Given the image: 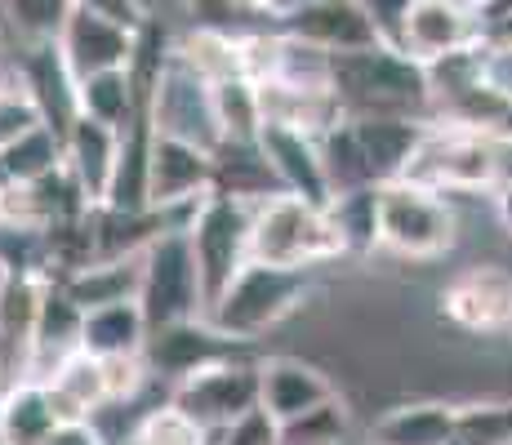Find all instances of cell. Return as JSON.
<instances>
[{
  "mask_svg": "<svg viewBox=\"0 0 512 445\" xmlns=\"http://www.w3.org/2000/svg\"><path fill=\"white\" fill-rule=\"evenodd\" d=\"M330 89L343 116H392V121H432L428 67L397 45H370L330 58Z\"/></svg>",
  "mask_w": 512,
  "mask_h": 445,
  "instance_id": "obj_1",
  "label": "cell"
},
{
  "mask_svg": "<svg viewBox=\"0 0 512 445\" xmlns=\"http://www.w3.org/2000/svg\"><path fill=\"white\" fill-rule=\"evenodd\" d=\"M508 178L512 156L504 134L432 121L397 183H419L446 196H495Z\"/></svg>",
  "mask_w": 512,
  "mask_h": 445,
  "instance_id": "obj_2",
  "label": "cell"
},
{
  "mask_svg": "<svg viewBox=\"0 0 512 445\" xmlns=\"http://www.w3.org/2000/svg\"><path fill=\"white\" fill-rule=\"evenodd\" d=\"M339 259L348 254H343V236L330 219V205L303 201L290 192H277L254 205L250 263L285 267V272H321Z\"/></svg>",
  "mask_w": 512,
  "mask_h": 445,
  "instance_id": "obj_3",
  "label": "cell"
},
{
  "mask_svg": "<svg viewBox=\"0 0 512 445\" xmlns=\"http://www.w3.org/2000/svg\"><path fill=\"white\" fill-rule=\"evenodd\" d=\"M317 294V272H285V267L245 263L241 276L210 303V321L228 339L259 348L263 334L281 330L290 316H303V308Z\"/></svg>",
  "mask_w": 512,
  "mask_h": 445,
  "instance_id": "obj_4",
  "label": "cell"
},
{
  "mask_svg": "<svg viewBox=\"0 0 512 445\" xmlns=\"http://www.w3.org/2000/svg\"><path fill=\"white\" fill-rule=\"evenodd\" d=\"M464 219L455 196L419 183L379 187V254L401 263H437L459 250Z\"/></svg>",
  "mask_w": 512,
  "mask_h": 445,
  "instance_id": "obj_5",
  "label": "cell"
},
{
  "mask_svg": "<svg viewBox=\"0 0 512 445\" xmlns=\"http://www.w3.org/2000/svg\"><path fill=\"white\" fill-rule=\"evenodd\" d=\"M250 227H254V205L223 192H210L187 219L183 232L205 285V312L241 276V267L250 263Z\"/></svg>",
  "mask_w": 512,
  "mask_h": 445,
  "instance_id": "obj_6",
  "label": "cell"
},
{
  "mask_svg": "<svg viewBox=\"0 0 512 445\" xmlns=\"http://www.w3.org/2000/svg\"><path fill=\"white\" fill-rule=\"evenodd\" d=\"M139 308L152 330L205 316V285L183 227L161 232L139 254Z\"/></svg>",
  "mask_w": 512,
  "mask_h": 445,
  "instance_id": "obj_7",
  "label": "cell"
},
{
  "mask_svg": "<svg viewBox=\"0 0 512 445\" xmlns=\"http://www.w3.org/2000/svg\"><path fill=\"white\" fill-rule=\"evenodd\" d=\"M170 401L183 414H192L205 432H223L241 414L259 410V352L232 356V361L205 365V370L187 374L170 388Z\"/></svg>",
  "mask_w": 512,
  "mask_h": 445,
  "instance_id": "obj_8",
  "label": "cell"
},
{
  "mask_svg": "<svg viewBox=\"0 0 512 445\" xmlns=\"http://www.w3.org/2000/svg\"><path fill=\"white\" fill-rule=\"evenodd\" d=\"M152 121H156V134L183 138V143H196L205 152H214L223 143L219 112H214V85L187 63L179 49H170V63L161 67V81H156V98H152Z\"/></svg>",
  "mask_w": 512,
  "mask_h": 445,
  "instance_id": "obj_9",
  "label": "cell"
},
{
  "mask_svg": "<svg viewBox=\"0 0 512 445\" xmlns=\"http://www.w3.org/2000/svg\"><path fill=\"white\" fill-rule=\"evenodd\" d=\"M441 316L464 339L512 334V272L504 263H468L441 285Z\"/></svg>",
  "mask_w": 512,
  "mask_h": 445,
  "instance_id": "obj_10",
  "label": "cell"
},
{
  "mask_svg": "<svg viewBox=\"0 0 512 445\" xmlns=\"http://www.w3.org/2000/svg\"><path fill=\"white\" fill-rule=\"evenodd\" d=\"M277 32L321 49V54H357V49L383 45L366 0H303L277 14Z\"/></svg>",
  "mask_w": 512,
  "mask_h": 445,
  "instance_id": "obj_11",
  "label": "cell"
},
{
  "mask_svg": "<svg viewBox=\"0 0 512 445\" xmlns=\"http://www.w3.org/2000/svg\"><path fill=\"white\" fill-rule=\"evenodd\" d=\"M486 41V23L472 0H410L401 14L397 49L419 58L423 67Z\"/></svg>",
  "mask_w": 512,
  "mask_h": 445,
  "instance_id": "obj_12",
  "label": "cell"
},
{
  "mask_svg": "<svg viewBox=\"0 0 512 445\" xmlns=\"http://www.w3.org/2000/svg\"><path fill=\"white\" fill-rule=\"evenodd\" d=\"M210 192H214V152L183 143V138L156 134L152 161H147V210L192 219V210Z\"/></svg>",
  "mask_w": 512,
  "mask_h": 445,
  "instance_id": "obj_13",
  "label": "cell"
},
{
  "mask_svg": "<svg viewBox=\"0 0 512 445\" xmlns=\"http://www.w3.org/2000/svg\"><path fill=\"white\" fill-rule=\"evenodd\" d=\"M259 348H245V343L228 339L210 316H196V321H179V325H165V330H152L147 339V365H152V379H165L174 388L187 374L205 370V365H219L232 361V356H250Z\"/></svg>",
  "mask_w": 512,
  "mask_h": 445,
  "instance_id": "obj_14",
  "label": "cell"
},
{
  "mask_svg": "<svg viewBox=\"0 0 512 445\" xmlns=\"http://www.w3.org/2000/svg\"><path fill=\"white\" fill-rule=\"evenodd\" d=\"M139 32L125 23H112V18H103V14H90V9H72V18H67V27L58 32L54 45H58V54H63L72 81H90V76L134 67Z\"/></svg>",
  "mask_w": 512,
  "mask_h": 445,
  "instance_id": "obj_15",
  "label": "cell"
},
{
  "mask_svg": "<svg viewBox=\"0 0 512 445\" xmlns=\"http://www.w3.org/2000/svg\"><path fill=\"white\" fill-rule=\"evenodd\" d=\"M45 285L49 276H36V272L0 276V383L5 388L32 379Z\"/></svg>",
  "mask_w": 512,
  "mask_h": 445,
  "instance_id": "obj_16",
  "label": "cell"
},
{
  "mask_svg": "<svg viewBox=\"0 0 512 445\" xmlns=\"http://www.w3.org/2000/svg\"><path fill=\"white\" fill-rule=\"evenodd\" d=\"M334 392H339V383L317 361H308V356H299V352L259 356V405L277 423H290L299 414L317 410Z\"/></svg>",
  "mask_w": 512,
  "mask_h": 445,
  "instance_id": "obj_17",
  "label": "cell"
},
{
  "mask_svg": "<svg viewBox=\"0 0 512 445\" xmlns=\"http://www.w3.org/2000/svg\"><path fill=\"white\" fill-rule=\"evenodd\" d=\"M18 72H23V89H27V103L36 107L41 125H49L58 138H67L72 121L81 116L76 107V81L67 72L63 54H58L54 41L45 45H23V58H18Z\"/></svg>",
  "mask_w": 512,
  "mask_h": 445,
  "instance_id": "obj_18",
  "label": "cell"
},
{
  "mask_svg": "<svg viewBox=\"0 0 512 445\" xmlns=\"http://www.w3.org/2000/svg\"><path fill=\"white\" fill-rule=\"evenodd\" d=\"M459 401L446 397H406L374 414L370 445H455Z\"/></svg>",
  "mask_w": 512,
  "mask_h": 445,
  "instance_id": "obj_19",
  "label": "cell"
},
{
  "mask_svg": "<svg viewBox=\"0 0 512 445\" xmlns=\"http://www.w3.org/2000/svg\"><path fill=\"white\" fill-rule=\"evenodd\" d=\"M259 147H263V156H268L272 174H277L281 192L303 196V201H317V205H330L321 138H312L303 130H285V125H263Z\"/></svg>",
  "mask_w": 512,
  "mask_h": 445,
  "instance_id": "obj_20",
  "label": "cell"
},
{
  "mask_svg": "<svg viewBox=\"0 0 512 445\" xmlns=\"http://www.w3.org/2000/svg\"><path fill=\"white\" fill-rule=\"evenodd\" d=\"M116 161H121V130L98 125L90 116H76L72 130L63 138V165L94 210L107 205V192H112V178H116Z\"/></svg>",
  "mask_w": 512,
  "mask_h": 445,
  "instance_id": "obj_21",
  "label": "cell"
},
{
  "mask_svg": "<svg viewBox=\"0 0 512 445\" xmlns=\"http://www.w3.org/2000/svg\"><path fill=\"white\" fill-rule=\"evenodd\" d=\"M352 138L361 147V161L374 178V187H388L406 174L410 156L423 143L432 121H392V116H343Z\"/></svg>",
  "mask_w": 512,
  "mask_h": 445,
  "instance_id": "obj_22",
  "label": "cell"
},
{
  "mask_svg": "<svg viewBox=\"0 0 512 445\" xmlns=\"http://www.w3.org/2000/svg\"><path fill=\"white\" fill-rule=\"evenodd\" d=\"M152 339V325L139 308V299H121V303H103V308L85 312L81 325V352L112 361V356H139Z\"/></svg>",
  "mask_w": 512,
  "mask_h": 445,
  "instance_id": "obj_23",
  "label": "cell"
},
{
  "mask_svg": "<svg viewBox=\"0 0 512 445\" xmlns=\"http://www.w3.org/2000/svg\"><path fill=\"white\" fill-rule=\"evenodd\" d=\"M45 388L63 419H98L112 405V397H107V370L90 352H72L67 361H58L54 374L45 379Z\"/></svg>",
  "mask_w": 512,
  "mask_h": 445,
  "instance_id": "obj_24",
  "label": "cell"
},
{
  "mask_svg": "<svg viewBox=\"0 0 512 445\" xmlns=\"http://www.w3.org/2000/svg\"><path fill=\"white\" fill-rule=\"evenodd\" d=\"M54 170H63V138L49 130V125L36 121L0 143V192L32 187Z\"/></svg>",
  "mask_w": 512,
  "mask_h": 445,
  "instance_id": "obj_25",
  "label": "cell"
},
{
  "mask_svg": "<svg viewBox=\"0 0 512 445\" xmlns=\"http://www.w3.org/2000/svg\"><path fill=\"white\" fill-rule=\"evenodd\" d=\"M214 192L259 205L268 196H277L281 183L259 143H219L214 147Z\"/></svg>",
  "mask_w": 512,
  "mask_h": 445,
  "instance_id": "obj_26",
  "label": "cell"
},
{
  "mask_svg": "<svg viewBox=\"0 0 512 445\" xmlns=\"http://www.w3.org/2000/svg\"><path fill=\"white\" fill-rule=\"evenodd\" d=\"M63 423L54 397L41 379H23L5 388V414H0V445H45L49 432Z\"/></svg>",
  "mask_w": 512,
  "mask_h": 445,
  "instance_id": "obj_27",
  "label": "cell"
},
{
  "mask_svg": "<svg viewBox=\"0 0 512 445\" xmlns=\"http://www.w3.org/2000/svg\"><path fill=\"white\" fill-rule=\"evenodd\" d=\"M58 285H63L85 312L103 308V303L139 299V259H98L90 267H81V272L63 276Z\"/></svg>",
  "mask_w": 512,
  "mask_h": 445,
  "instance_id": "obj_28",
  "label": "cell"
},
{
  "mask_svg": "<svg viewBox=\"0 0 512 445\" xmlns=\"http://www.w3.org/2000/svg\"><path fill=\"white\" fill-rule=\"evenodd\" d=\"M361 432L357 410L343 392H334L330 401H321L317 410L299 414V419L281 423V445H352Z\"/></svg>",
  "mask_w": 512,
  "mask_h": 445,
  "instance_id": "obj_29",
  "label": "cell"
},
{
  "mask_svg": "<svg viewBox=\"0 0 512 445\" xmlns=\"http://www.w3.org/2000/svg\"><path fill=\"white\" fill-rule=\"evenodd\" d=\"M76 107L81 116H90L98 125H112V130H125L139 107V85H134V72H103L90 76V81H76Z\"/></svg>",
  "mask_w": 512,
  "mask_h": 445,
  "instance_id": "obj_30",
  "label": "cell"
},
{
  "mask_svg": "<svg viewBox=\"0 0 512 445\" xmlns=\"http://www.w3.org/2000/svg\"><path fill=\"white\" fill-rule=\"evenodd\" d=\"M330 219H334V227H339L343 254H348V259L379 254V187L334 196V201H330Z\"/></svg>",
  "mask_w": 512,
  "mask_h": 445,
  "instance_id": "obj_31",
  "label": "cell"
},
{
  "mask_svg": "<svg viewBox=\"0 0 512 445\" xmlns=\"http://www.w3.org/2000/svg\"><path fill=\"white\" fill-rule=\"evenodd\" d=\"M214 112H219V130L223 143H259L263 134V103H259V85L236 76V81L214 85Z\"/></svg>",
  "mask_w": 512,
  "mask_h": 445,
  "instance_id": "obj_32",
  "label": "cell"
},
{
  "mask_svg": "<svg viewBox=\"0 0 512 445\" xmlns=\"http://www.w3.org/2000/svg\"><path fill=\"white\" fill-rule=\"evenodd\" d=\"M72 9H76V0H0L5 32H14L23 45L58 41V32L67 27Z\"/></svg>",
  "mask_w": 512,
  "mask_h": 445,
  "instance_id": "obj_33",
  "label": "cell"
},
{
  "mask_svg": "<svg viewBox=\"0 0 512 445\" xmlns=\"http://www.w3.org/2000/svg\"><path fill=\"white\" fill-rule=\"evenodd\" d=\"M130 445H210V432L165 397L161 405H152V410H143L134 419Z\"/></svg>",
  "mask_w": 512,
  "mask_h": 445,
  "instance_id": "obj_34",
  "label": "cell"
},
{
  "mask_svg": "<svg viewBox=\"0 0 512 445\" xmlns=\"http://www.w3.org/2000/svg\"><path fill=\"white\" fill-rule=\"evenodd\" d=\"M210 445H281V423L259 405V410H250L236 423H228L223 432H214Z\"/></svg>",
  "mask_w": 512,
  "mask_h": 445,
  "instance_id": "obj_35",
  "label": "cell"
},
{
  "mask_svg": "<svg viewBox=\"0 0 512 445\" xmlns=\"http://www.w3.org/2000/svg\"><path fill=\"white\" fill-rule=\"evenodd\" d=\"M477 67H481V85L512 107V45L508 41H481Z\"/></svg>",
  "mask_w": 512,
  "mask_h": 445,
  "instance_id": "obj_36",
  "label": "cell"
},
{
  "mask_svg": "<svg viewBox=\"0 0 512 445\" xmlns=\"http://www.w3.org/2000/svg\"><path fill=\"white\" fill-rule=\"evenodd\" d=\"M76 9H90V14H103L112 23H125V27H147V5L143 0H76Z\"/></svg>",
  "mask_w": 512,
  "mask_h": 445,
  "instance_id": "obj_37",
  "label": "cell"
},
{
  "mask_svg": "<svg viewBox=\"0 0 512 445\" xmlns=\"http://www.w3.org/2000/svg\"><path fill=\"white\" fill-rule=\"evenodd\" d=\"M45 445H112V441H107V432L94 419H63L45 437Z\"/></svg>",
  "mask_w": 512,
  "mask_h": 445,
  "instance_id": "obj_38",
  "label": "cell"
},
{
  "mask_svg": "<svg viewBox=\"0 0 512 445\" xmlns=\"http://www.w3.org/2000/svg\"><path fill=\"white\" fill-rule=\"evenodd\" d=\"M223 5H232L236 14H250V18H277V5L281 0H223Z\"/></svg>",
  "mask_w": 512,
  "mask_h": 445,
  "instance_id": "obj_39",
  "label": "cell"
},
{
  "mask_svg": "<svg viewBox=\"0 0 512 445\" xmlns=\"http://www.w3.org/2000/svg\"><path fill=\"white\" fill-rule=\"evenodd\" d=\"M490 201H495V219H499V227H504L508 241H512V178H508L504 187H499L495 196H490Z\"/></svg>",
  "mask_w": 512,
  "mask_h": 445,
  "instance_id": "obj_40",
  "label": "cell"
},
{
  "mask_svg": "<svg viewBox=\"0 0 512 445\" xmlns=\"http://www.w3.org/2000/svg\"><path fill=\"white\" fill-rule=\"evenodd\" d=\"M486 41H508L512 45V9H504V14L486 18Z\"/></svg>",
  "mask_w": 512,
  "mask_h": 445,
  "instance_id": "obj_41",
  "label": "cell"
},
{
  "mask_svg": "<svg viewBox=\"0 0 512 445\" xmlns=\"http://www.w3.org/2000/svg\"><path fill=\"white\" fill-rule=\"evenodd\" d=\"M472 5L481 9V23H486V18H495V14H504V9H512V0H472Z\"/></svg>",
  "mask_w": 512,
  "mask_h": 445,
  "instance_id": "obj_42",
  "label": "cell"
},
{
  "mask_svg": "<svg viewBox=\"0 0 512 445\" xmlns=\"http://www.w3.org/2000/svg\"><path fill=\"white\" fill-rule=\"evenodd\" d=\"M0 63H5V23H0Z\"/></svg>",
  "mask_w": 512,
  "mask_h": 445,
  "instance_id": "obj_43",
  "label": "cell"
},
{
  "mask_svg": "<svg viewBox=\"0 0 512 445\" xmlns=\"http://www.w3.org/2000/svg\"><path fill=\"white\" fill-rule=\"evenodd\" d=\"M290 5H303V0H281V5H277V14H281V9H290Z\"/></svg>",
  "mask_w": 512,
  "mask_h": 445,
  "instance_id": "obj_44",
  "label": "cell"
},
{
  "mask_svg": "<svg viewBox=\"0 0 512 445\" xmlns=\"http://www.w3.org/2000/svg\"><path fill=\"white\" fill-rule=\"evenodd\" d=\"M504 134L512 138V107H508V121H504Z\"/></svg>",
  "mask_w": 512,
  "mask_h": 445,
  "instance_id": "obj_45",
  "label": "cell"
},
{
  "mask_svg": "<svg viewBox=\"0 0 512 445\" xmlns=\"http://www.w3.org/2000/svg\"><path fill=\"white\" fill-rule=\"evenodd\" d=\"M0 414H5V388H0Z\"/></svg>",
  "mask_w": 512,
  "mask_h": 445,
  "instance_id": "obj_46",
  "label": "cell"
},
{
  "mask_svg": "<svg viewBox=\"0 0 512 445\" xmlns=\"http://www.w3.org/2000/svg\"><path fill=\"white\" fill-rule=\"evenodd\" d=\"M504 138H508V134H504ZM508 156H512V138H508Z\"/></svg>",
  "mask_w": 512,
  "mask_h": 445,
  "instance_id": "obj_47",
  "label": "cell"
}]
</instances>
